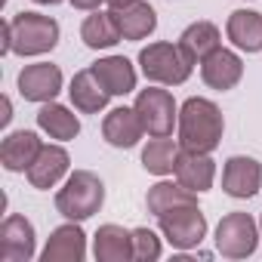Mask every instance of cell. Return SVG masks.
Listing matches in <instances>:
<instances>
[{"label": "cell", "instance_id": "obj_1", "mask_svg": "<svg viewBox=\"0 0 262 262\" xmlns=\"http://www.w3.org/2000/svg\"><path fill=\"white\" fill-rule=\"evenodd\" d=\"M225 133V117L213 99L191 96L179 105V145L185 151L213 155Z\"/></svg>", "mask_w": 262, "mask_h": 262}, {"label": "cell", "instance_id": "obj_2", "mask_svg": "<svg viewBox=\"0 0 262 262\" xmlns=\"http://www.w3.org/2000/svg\"><path fill=\"white\" fill-rule=\"evenodd\" d=\"M102 204H105V182L90 170H74L65 179V185L56 191V210L71 222H83L96 216Z\"/></svg>", "mask_w": 262, "mask_h": 262}, {"label": "cell", "instance_id": "obj_3", "mask_svg": "<svg viewBox=\"0 0 262 262\" xmlns=\"http://www.w3.org/2000/svg\"><path fill=\"white\" fill-rule=\"evenodd\" d=\"M139 68H142V74H145L151 83L179 86V83H185V80L191 77L194 62L182 53L179 43L158 40V43L142 47V53H139Z\"/></svg>", "mask_w": 262, "mask_h": 262}, {"label": "cell", "instance_id": "obj_4", "mask_svg": "<svg viewBox=\"0 0 262 262\" xmlns=\"http://www.w3.org/2000/svg\"><path fill=\"white\" fill-rule=\"evenodd\" d=\"M13 22V53L16 56H43L59 43V22L43 13H19Z\"/></svg>", "mask_w": 262, "mask_h": 262}, {"label": "cell", "instance_id": "obj_5", "mask_svg": "<svg viewBox=\"0 0 262 262\" xmlns=\"http://www.w3.org/2000/svg\"><path fill=\"white\" fill-rule=\"evenodd\" d=\"M259 225L250 213H228L216 225V250L225 259H247L259 247Z\"/></svg>", "mask_w": 262, "mask_h": 262}, {"label": "cell", "instance_id": "obj_6", "mask_svg": "<svg viewBox=\"0 0 262 262\" xmlns=\"http://www.w3.org/2000/svg\"><path fill=\"white\" fill-rule=\"evenodd\" d=\"M133 108L139 111L148 136H173V126H179V105L170 90H161V83L142 90Z\"/></svg>", "mask_w": 262, "mask_h": 262}, {"label": "cell", "instance_id": "obj_7", "mask_svg": "<svg viewBox=\"0 0 262 262\" xmlns=\"http://www.w3.org/2000/svg\"><path fill=\"white\" fill-rule=\"evenodd\" d=\"M158 225H161V234L167 237V244L173 250H191L207 237V216L201 213L198 204L158 216Z\"/></svg>", "mask_w": 262, "mask_h": 262}, {"label": "cell", "instance_id": "obj_8", "mask_svg": "<svg viewBox=\"0 0 262 262\" xmlns=\"http://www.w3.org/2000/svg\"><path fill=\"white\" fill-rule=\"evenodd\" d=\"M37 256V234L31 219L10 213L0 225V259L4 262H31Z\"/></svg>", "mask_w": 262, "mask_h": 262}, {"label": "cell", "instance_id": "obj_9", "mask_svg": "<svg viewBox=\"0 0 262 262\" xmlns=\"http://www.w3.org/2000/svg\"><path fill=\"white\" fill-rule=\"evenodd\" d=\"M262 188V164L247 155H234L222 167V191L237 201H250Z\"/></svg>", "mask_w": 262, "mask_h": 262}, {"label": "cell", "instance_id": "obj_10", "mask_svg": "<svg viewBox=\"0 0 262 262\" xmlns=\"http://www.w3.org/2000/svg\"><path fill=\"white\" fill-rule=\"evenodd\" d=\"M19 93L25 102H53L62 93V68L53 62L25 65L19 71Z\"/></svg>", "mask_w": 262, "mask_h": 262}, {"label": "cell", "instance_id": "obj_11", "mask_svg": "<svg viewBox=\"0 0 262 262\" xmlns=\"http://www.w3.org/2000/svg\"><path fill=\"white\" fill-rule=\"evenodd\" d=\"M102 136L114 148H133V145H139V139L145 136V126H142L139 111L136 108H126V105L111 108L105 114V120H102Z\"/></svg>", "mask_w": 262, "mask_h": 262}, {"label": "cell", "instance_id": "obj_12", "mask_svg": "<svg viewBox=\"0 0 262 262\" xmlns=\"http://www.w3.org/2000/svg\"><path fill=\"white\" fill-rule=\"evenodd\" d=\"M201 77H204V83H207L210 90H219V93L234 90V86L241 83V77H244V62H241L237 53L219 47L216 53H210V56L201 62Z\"/></svg>", "mask_w": 262, "mask_h": 262}, {"label": "cell", "instance_id": "obj_13", "mask_svg": "<svg viewBox=\"0 0 262 262\" xmlns=\"http://www.w3.org/2000/svg\"><path fill=\"white\" fill-rule=\"evenodd\" d=\"M86 256V234L77 222H65L59 228H53L47 247L40 250L43 262H83Z\"/></svg>", "mask_w": 262, "mask_h": 262}, {"label": "cell", "instance_id": "obj_14", "mask_svg": "<svg viewBox=\"0 0 262 262\" xmlns=\"http://www.w3.org/2000/svg\"><path fill=\"white\" fill-rule=\"evenodd\" d=\"M43 142L34 129H16L0 142V164L10 173H28V167L37 161Z\"/></svg>", "mask_w": 262, "mask_h": 262}, {"label": "cell", "instance_id": "obj_15", "mask_svg": "<svg viewBox=\"0 0 262 262\" xmlns=\"http://www.w3.org/2000/svg\"><path fill=\"white\" fill-rule=\"evenodd\" d=\"M68 167H71V158H68V151L62 145H43L40 155H37V161L28 167L25 176H28L31 188L50 191L53 185H59L62 176H68Z\"/></svg>", "mask_w": 262, "mask_h": 262}, {"label": "cell", "instance_id": "obj_16", "mask_svg": "<svg viewBox=\"0 0 262 262\" xmlns=\"http://www.w3.org/2000/svg\"><path fill=\"white\" fill-rule=\"evenodd\" d=\"M176 182H182L185 188H191L194 194L201 191H210L213 182H216V161L210 155H201V151H185L179 155L176 161Z\"/></svg>", "mask_w": 262, "mask_h": 262}, {"label": "cell", "instance_id": "obj_17", "mask_svg": "<svg viewBox=\"0 0 262 262\" xmlns=\"http://www.w3.org/2000/svg\"><path fill=\"white\" fill-rule=\"evenodd\" d=\"M93 256L96 262H126L133 259V231H126L123 225H99L93 234Z\"/></svg>", "mask_w": 262, "mask_h": 262}, {"label": "cell", "instance_id": "obj_18", "mask_svg": "<svg viewBox=\"0 0 262 262\" xmlns=\"http://www.w3.org/2000/svg\"><path fill=\"white\" fill-rule=\"evenodd\" d=\"M90 68L111 96H126V93L136 90V68L123 56H105V59L93 62Z\"/></svg>", "mask_w": 262, "mask_h": 262}, {"label": "cell", "instance_id": "obj_19", "mask_svg": "<svg viewBox=\"0 0 262 262\" xmlns=\"http://www.w3.org/2000/svg\"><path fill=\"white\" fill-rule=\"evenodd\" d=\"M68 96H71V105H74L77 111H83V114H99V111L108 105V99H111V93H108V90L99 83V77L93 74V68H83V71H77V74L71 77Z\"/></svg>", "mask_w": 262, "mask_h": 262}, {"label": "cell", "instance_id": "obj_20", "mask_svg": "<svg viewBox=\"0 0 262 262\" xmlns=\"http://www.w3.org/2000/svg\"><path fill=\"white\" fill-rule=\"evenodd\" d=\"M228 40L244 53H262V13L256 10H234L225 22Z\"/></svg>", "mask_w": 262, "mask_h": 262}, {"label": "cell", "instance_id": "obj_21", "mask_svg": "<svg viewBox=\"0 0 262 262\" xmlns=\"http://www.w3.org/2000/svg\"><path fill=\"white\" fill-rule=\"evenodd\" d=\"M80 40L90 50H111V47H117L123 40V34H120L114 10H108V13L93 10V16H86L83 25H80Z\"/></svg>", "mask_w": 262, "mask_h": 262}, {"label": "cell", "instance_id": "obj_22", "mask_svg": "<svg viewBox=\"0 0 262 262\" xmlns=\"http://www.w3.org/2000/svg\"><path fill=\"white\" fill-rule=\"evenodd\" d=\"M37 126L50 139H59V142H71L77 133H80V120L71 108L59 105V102H43L40 111H37Z\"/></svg>", "mask_w": 262, "mask_h": 262}, {"label": "cell", "instance_id": "obj_23", "mask_svg": "<svg viewBox=\"0 0 262 262\" xmlns=\"http://www.w3.org/2000/svg\"><path fill=\"white\" fill-rule=\"evenodd\" d=\"M114 16H117L123 40H145L158 28V13L145 0H136V4H129L123 10H114Z\"/></svg>", "mask_w": 262, "mask_h": 262}, {"label": "cell", "instance_id": "obj_24", "mask_svg": "<svg viewBox=\"0 0 262 262\" xmlns=\"http://www.w3.org/2000/svg\"><path fill=\"white\" fill-rule=\"evenodd\" d=\"M179 47L191 62H204L210 53H216L222 47V34L213 22H191L179 34Z\"/></svg>", "mask_w": 262, "mask_h": 262}, {"label": "cell", "instance_id": "obj_25", "mask_svg": "<svg viewBox=\"0 0 262 262\" xmlns=\"http://www.w3.org/2000/svg\"><path fill=\"white\" fill-rule=\"evenodd\" d=\"M179 155H182L179 142H173L170 136H151L148 145L142 148V167L151 176H170V173H176Z\"/></svg>", "mask_w": 262, "mask_h": 262}, {"label": "cell", "instance_id": "obj_26", "mask_svg": "<svg viewBox=\"0 0 262 262\" xmlns=\"http://www.w3.org/2000/svg\"><path fill=\"white\" fill-rule=\"evenodd\" d=\"M145 204H148V213H151V216H164V213H170V210L198 204V194H194L191 188H185L182 182H158V185L148 188Z\"/></svg>", "mask_w": 262, "mask_h": 262}, {"label": "cell", "instance_id": "obj_27", "mask_svg": "<svg viewBox=\"0 0 262 262\" xmlns=\"http://www.w3.org/2000/svg\"><path fill=\"white\" fill-rule=\"evenodd\" d=\"M161 253H164L161 237L151 228H133V259L136 262H155L161 259Z\"/></svg>", "mask_w": 262, "mask_h": 262}, {"label": "cell", "instance_id": "obj_28", "mask_svg": "<svg viewBox=\"0 0 262 262\" xmlns=\"http://www.w3.org/2000/svg\"><path fill=\"white\" fill-rule=\"evenodd\" d=\"M0 53H13V22H4V43H0Z\"/></svg>", "mask_w": 262, "mask_h": 262}, {"label": "cell", "instance_id": "obj_29", "mask_svg": "<svg viewBox=\"0 0 262 262\" xmlns=\"http://www.w3.org/2000/svg\"><path fill=\"white\" fill-rule=\"evenodd\" d=\"M99 4H102V0H71V7H74V10H86V13L99 10Z\"/></svg>", "mask_w": 262, "mask_h": 262}, {"label": "cell", "instance_id": "obj_30", "mask_svg": "<svg viewBox=\"0 0 262 262\" xmlns=\"http://www.w3.org/2000/svg\"><path fill=\"white\" fill-rule=\"evenodd\" d=\"M10 117H13V102H10V99H4V114H0V123L7 126V123H10Z\"/></svg>", "mask_w": 262, "mask_h": 262}, {"label": "cell", "instance_id": "obj_31", "mask_svg": "<svg viewBox=\"0 0 262 262\" xmlns=\"http://www.w3.org/2000/svg\"><path fill=\"white\" fill-rule=\"evenodd\" d=\"M105 4H108L111 10H123V7H129V4H136V0H105Z\"/></svg>", "mask_w": 262, "mask_h": 262}, {"label": "cell", "instance_id": "obj_32", "mask_svg": "<svg viewBox=\"0 0 262 262\" xmlns=\"http://www.w3.org/2000/svg\"><path fill=\"white\" fill-rule=\"evenodd\" d=\"M34 4H40V7H56V4H62V0H34Z\"/></svg>", "mask_w": 262, "mask_h": 262}, {"label": "cell", "instance_id": "obj_33", "mask_svg": "<svg viewBox=\"0 0 262 262\" xmlns=\"http://www.w3.org/2000/svg\"><path fill=\"white\" fill-rule=\"evenodd\" d=\"M259 234H262V216H259Z\"/></svg>", "mask_w": 262, "mask_h": 262}]
</instances>
